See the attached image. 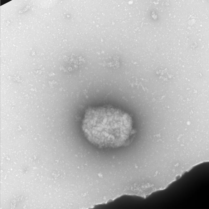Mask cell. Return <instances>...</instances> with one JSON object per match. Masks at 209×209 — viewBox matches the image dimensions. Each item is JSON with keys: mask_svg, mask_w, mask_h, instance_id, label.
<instances>
[{"mask_svg": "<svg viewBox=\"0 0 209 209\" xmlns=\"http://www.w3.org/2000/svg\"><path fill=\"white\" fill-rule=\"evenodd\" d=\"M131 116L110 106L91 107L85 111L82 123L83 134L90 143L101 148H115L129 142L133 130Z\"/></svg>", "mask_w": 209, "mask_h": 209, "instance_id": "cell-1", "label": "cell"}]
</instances>
